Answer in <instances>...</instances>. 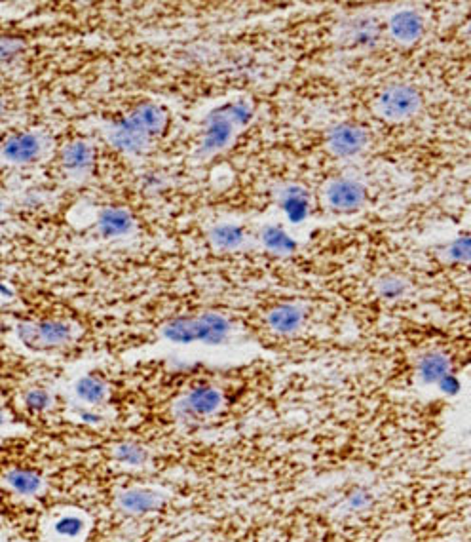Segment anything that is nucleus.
Listing matches in <instances>:
<instances>
[{"label":"nucleus","instance_id":"1","mask_svg":"<svg viewBox=\"0 0 471 542\" xmlns=\"http://www.w3.org/2000/svg\"><path fill=\"white\" fill-rule=\"evenodd\" d=\"M416 67L447 98L471 103V54L451 56L430 48L418 56Z\"/></svg>","mask_w":471,"mask_h":542},{"label":"nucleus","instance_id":"2","mask_svg":"<svg viewBox=\"0 0 471 542\" xmlns=\"http://www.w3.org/2000/svg\"><path fill=\"white\" fill-rule=\"evenodd\" d=\"M122 506H124L128 512H133V514H137V512L139 514H145V512H150V510L158 506V497H156L153 491L137 489V491L124 495Z\"/></svg>","mask_w":471,"mask_h":542},{"label":"nucleus","instance_id":"3","mask_svg":"<svg viewBox=\"0 0 471 542\" xmlns=\"http://www.w3.org/2000/svg\"><path fill=\"white\" fill-rule=\"evenodd\" d=\"M188 403H190V409L194 413H211L219 405V394L215 390L206 389L201 392H194Z\"/></svg>","mask_w":471,"mask_h":542},{"label":"nucleus","instance_id":"4","mask_svg":"<svg viewBox=\"0 0 471 542\" xmlns=\"http://www.w3.org/2000/svg\"><path fill=\"white\" fill-rule=\"evenodd\" d=\"M10 483H12L15 491H20V493H35L38 485H40V480H38L33 472L17 470V472L12 474Z\"/></svg>","mask_w":471,"mask_h":542},{"label":"nucleus","instance_id":"5","mask_svg":"<svg viewBox=\"0 0 471 542\" xmlns=\"http://www.w3.org/2000/svg\"><path fill=\"white\" fill-rule=\"evenodd\" d=\"M456 187L458 195L462 196V202H464L465 206H471V175L464 177V179L458 183Z\"/></svg>","mask_w":471,"mask_h":542}]
</instances>
